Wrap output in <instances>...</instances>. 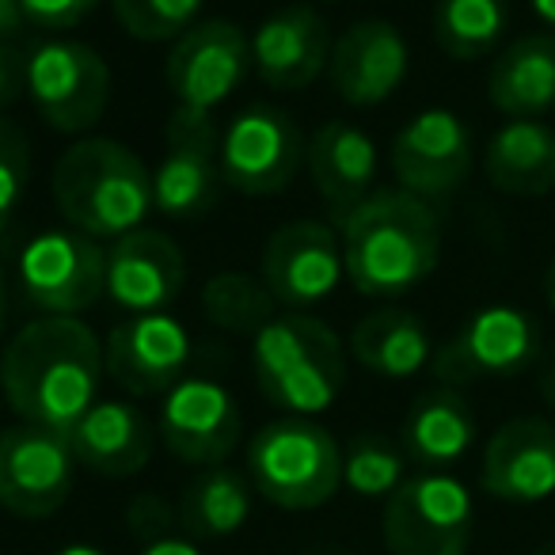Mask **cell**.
Masks as SVG:
<instances>
[{
  "mask_svg": "<svg viewBox=\"0 0 555 555\" xmlns=\"http://www.w3.org/2000/svg\"><path fill=\"white\" fill-rule=\"evenodd\" d=\"M305 164L317 194L335 217H347L373 194V179H377V145L373 138L354 122H324L312 133L309 149H305Z\"/></svg>",
  "mask_w": 555,
  "mask_h": 555,
  "instance_id": "7402d4cb",
  "label": "cell"
},
{
  "mask_svg": "<svg viewBox=\"0 0 555 555\" xmlns=\"http://www.w3.org/2000/svg\"><path fill=\"white\" fill-rule=\"evenodd\" d=\"M532 555H555V544H544V547H537Z\"/></svg>",
  "mask_w": 555,
  "mask_h": 555,
  "instance_id": "ee69618b",
  "label": "cell"
},
{
  "mask_svg": "<svg viewBox=\"0 0 555 555\" xmlns=\"http://www.w3.org/2000/svg\"><path fill=\"white\" fill-rule=\"evenodd\" d=\"M251 370L262 400L286 415L312 418L339 400L347 380V347L324 320L286 312L251 339Z\"/></svg>",
  "mask_w": 555,
  "mask_h": 555,
  "instance_id": "277c9868",
  "label": "cell"
},
{
  "mask_svg": "<svg viewBox=\"0 0 555 555\" xmlns=\"http://www.w3.org/2000/svg\"><path fill=\"white\" fill-rule=\"evenodd\" d=\"M54 202L77 232L118 240L141 229L153 209V176L122 141L80 138L57 156Z\"/></svg>",
  "mask_w": 555,
  "mask_h": 555,
  "instance_id": "3957f363",
  "label": "cell"
},
{
  "mask_svg": "<svg viewBox=\"0 0 555 555\" xmlns=\"http://www.w3.org/2000/svg\"><path fill=\"white\" fill-rule=\"evenodd\" d=\"M479 483L491 499L509 506H532L555 494V426L547 418L521 415L502 423L483 449Z\"/></svg>",
  "mask_w": 555,
  "mask_h": 555,
  "instance_id": "d6986e66",
  "label": "cell"
},
{
  "mask_svg": "<svg viewBox=\"0 0 555 555\" xmlns=\"http://www.w3.org/2000/svg\"><path fill=\"white\" fill-rule=\"evenodd\" d=\"M247 479L282 509H320L343 487V449L317 418H274L247 446Z\"/></svg>",
  "mask_w": 555,
  "mask_h": 555,
  "instance_id": "5b68a950",
  "label": "cell"
},
{
  "mask_svg": "<svg viewBox=\"0 0 555 555\" xmlns=\"http://www.w3.org/2000/svg\"><path fill=\"white\" fill-rule=\"evenodd\" d=\"M476 506L468 487L446 472L403 479L385 502L380 532L392 555H468Z\"/></svg>",
  "mask_w": 555,
  "mask_h": 555,
  "instance_id": "8992f818",
  "label": "cell"
},
{
  "mask_svg": "<svg viewBox=\"0 0 555 555\" xmlns=\"http://www.w3.org/2000/svg\"><path fill=\"white\" fill-rule=\"evenodd\" d=\"M247 65L251 39L229 20H202L171 42L164 77L176 95V107L214 115L247 77Z\"/></svg>",
  "mask_w": 555,
  "mask_h": 555,
  "instance_id": "5bb4252c",
  "label": "cell"
},
{
  "mask_svg": "<svg viewBox=\"0 0 555 555\" xmlns=\"http://www.w3.org/2000/svg\"><path fill=\"white\" fill-rule=\"evenodd\" d=\"M20 289L42 317H80L107 294V251L77 229H47L20 255Z\"/></svg>",
  "mask_w": 555,
  "mask_h": 555,
  "instance_id": "ba28073f",
  "label": "cell"
},
{
  "mask_svg": "<svg viewBox=\"0 0 555 555\" xmlns=\"http://www.w3.org/2000/svg\"><path fill=\"white\" fill-rule=\"evenodd\" d=\"M487 183L514 198L555 191V130L540 118H509L483 153Z\"/></svg>",
  "mask_w": 555,
  "mask_h": 555,
  "instance_id": "d4e9b609",
  "label": "cell"
},
{
  "mask_svg": "<svg viewBox=\"0 0 555 555\" xmlns=\"http://www.w3.org/2000/svg\"><path fill=\"white\" fill-rule=\"evenodd\" d=\"M343 483L362 499H388L403 483V456L377 434H358L343 453Z\"/></svg>",
  "mask_w": 555,
  "mask_h": 555,
  "instance_id": "4dcf8cb0",
  "label": "cell"
},
{
  "mask_svg": "<svg viewBox=\"0 0 555 555\" xmlns=\"http://www.w3.org/2000/svg\"><path fill=\"white\" fill-rule=\"evenodd\" d=\"M332 62V31L309 4L278 9L259 24L251 39V65L274 92H301L317 85Z\"/></svg>",
  "mask_w": 555,
  "mask_h": 555,
  "instance_id": "44dd1931",
  "label": "cell"
},
{
  "mask_svg": "<svg viewBox=\"0 0 555 555\" xmlns=\"http://www.w3.org/2000/svg\"><path fill=\"white\" fill-rule=\"evenodd\" d=\"M476 441V415L456 388H434L411 403L403 418V449L423 468H446L456 464Z\"/></svg>",
  "mask_w": 555,
  "mask_h": 555,
  "instance_id": "484cf974",
  "label": "cell"
},
{
  "mask_svg": "<svg viewBox=\"0 0 555 555\" xmlns=\"http://www.w3.org/2000/svg\"><path fill=\"white\" fill-rule=\"evenodd\" d=\"M251 514V487L240 472L202 468L179 499V525L191 540H224L244 529Z\"/></svg>",
  "mask_w": 555,
  "mask_h": 555,
  "instance_id": "83f0119b",
  "label": "cell"
},
{
  "mask_svg": "<svg viewBox=\"0 0 555 555\" xmlns=\"http://www.w3.org/2000/svg\"><path fill=\"white\" fill-rule=\"evenodd\" d=\"M69 449L77 464L95 476H138L153 456V426L133 403L95 400V408L69 430Z\"/></svg>",
  "mask_w": 555,
  "mask_h": 555,
  "instance_id": "603a6c76",
  "label": "cell"
},
{
  "mask_svg": "<svg viewBox=\"0 0 555 555\" xmlns=\"http://www.w3.org/2000/svg\"><path fill=\"white\" fill-rule=\"evenodd\" d=\"M54 555H107V552L95 544H65L62 552H54Z\"/></svg>",
  "mask_w": 555,
  "mask_h": 555,
  "instance_id": "b9f144b4",
  "label": "cell"
},
{
  "mask_svg": "<svg viewBox=\"0 0 555 555\" xmlns=\"http://www.w3.org/2000/svg\"><path fill=\"white\" fill-rule=\"evenodd\" d=\"M27 16L24 9H20V0H0V42L16 39L20 31H24Z\"/></svg>",
  "mask_w": 555,
  "mask_h": 555,
  "instance_id": "74e56055",
  "label": "cell"
},
{
  "mask_svg": "<svg viewBox=\"0 0 555 555\" xmlns=\"http://www.w3.org/2000/svg\"><path fill=\"white\" fill-rule=\"evenodd\" d=\"M103 343L80 317H39L0 354V392L24 423L65 434L95 408Z\"/></svg>",
  "mask_w": 555,
  "mask_h": 555,
  "instance_id": "6da1fadb",
  "label": "cell"
},
{
  "mask_svg": "<svg viewBox=\"0 0 555 555\" xmlns=\"http://www.w3.org/2000/svg\"><path fill=\"white\" fill-rule=\"evenodd\" d=\"M27 88V54H20L16 47L0 42V111L24 95Z\"/></svg>",
  "mask_w": 555,
  "mask_h": 555,
  "instance_id": "d590c367",
  "label": "cell"
},
{
  "mask_svg": "<svg viewBox=\"0 0 555 555\" xmlns=\"http://www.w3.org/2000/svg\"><path fill=\"white\" fill-rule=\"evenodd\" d=\"M77 476V456L65 434L16 423L0 430V506L16 517H54Z\"/></svg>",
  "mask_w": 555,
  "mask_h": 555,
  "instance_id": "8fae6325",
  "label": "cell"
},
{
  "mask_svg": "<svg viewBox=\"0 0 555 555\" xmlns=\"http://www.w3.org/2000/svg\"><path fill=\"white\" fill-rule=\"evenodd\" d=\"M408 42L388 20H358L335 39L327 77L350 107H377L408 77Z\"/></svg>",
  "mask_w": 555,
  "mask_h": 555,
  "instance_id": "ffe728a7",
  "label": "cell"
},
{
  "mask_svg": "<svg viewBox=\"0 0 555 555\" xmlns=\"http://www.w3.org/2000/svg\"><path fill=\"white\" fill-rule=\"evenodd\" d=\"M31 186V141L16 122L0 118V232L20 214Z\"/></svg>",
  "mask_w": 555,
  "mask_h": 555,
  "instance_id": "d6a6232c",
  "label": "cell"
},
{
  "mask_svg": "<svg viewBox=\"0 0 555 555\" xmlns=\"http://www.w3.org/2000/svg\"><path fill=\"white\" fill-rule=\"evenodd\" d=\"M343 267L365 297H403L438 270L441 224L430 202L403 186L373 191L339 221Z\"/></svg>",
  "mask_w": 555,
  "mask_h": 555,
  "instance_id": "7a4b0ae2",
  "label": "cell"
},
{
  "mask_svg": "<svg viewBox=\"0 0 555 555\" xmlns=\"http://www.w3.org/2000/svg\"><path fill=\"white\" fill-rule=\"evenodd\" d=\"M27 95L57 133H88L111 100V69L88 42L50 39L27 54Z\"/></svg>",
  "mask_w": 555,
  "mask_h": 555,
  "instance_id": "52a82bcc",
  "label": "cell"
},
{
  "mask_svg": "<svg viewBox=\"0 0 555 555\" xmlns=\"http://www.w3.org/2000/svg\"><path fill=\"white\" fill-rule=\"evenodd\" d=\"M259 278L282 309L309 312L324 305L347 278L343 240L324 221H289L262 244Z\"/></svg>",
  "mask_w": 555,
  "mask_h": 555,
  "instance_id": "30bf717a",
  "label": "cell"
},
{
  "mask_svg": "<svg viewBox=\"0 0 555 555\" xmlns=\"http://www.w3.org/2000/svg\"><path fill=\"white\" fill-rule=\"evenodd\" d=\"M103 0H20L27 24L42 27V31H69V27L85 24Z\"/></svg>",
  "mask_w": 555,
  "mask_h": 555,
  "instance_id": "836d02e7",
  "label": "cell"
},
{
  "mask_svg": "<svg viewBox=\"0 0 555 555\" xmlns=\"http://www.w3.org/2000/svg\"><path fill=\"white\" fill-rule=\"evenodd\" d=\"M221 183V138L214 115L176 107L164 130V156L153 171V209L171 221H191L214 206Z\"/></svg>",
  "mask_w": 555,
  "mask_h": 555,
  "instance_id": "7c38bea8",
  "label": "cell"
},
{
  "mask_svg": "<svg viewBox=\"0 0 555 555\" xmlns=\"http://www.w3.org/2000/svg\"><path fill=\"white\" fill-rule=\"evenodd\" d=\"M274 305L278 301L262 286V278L240 274V270L214 274L202 289V312L209 324L229 335H244V339H255L274 320Z\"/></svg>",
  "mask_w": 555,
  "mask_h": 555,
  "instance_id": "f546056e",
  "label": "cell"
},
{
  "mask_svg": "<svg viewBox=\"0 0 555 555\" xmlns=\"http://www.w3.org/2000/svg\"><path fill=\"white\" fill-rule=\"evenodd\" d=\"M540 396H544V403L555 411V354L547 358L544 373H540Z\"/></svg>",
  "mask_w": 555,
  "mask_h": 555,
  "instance_id": "f35d334b",
  "label": "cell"
},
{
  "mask_svg": "<svg viewBox=\"0 0 555 555\" xmlns=\"http://www.w3.org/2000/svg\"><path fill=\"white\" fill-rule=\"evenodd\" d=\"M529 9L537 12L540 24L552 27V31H555V0H529Z\"/></svg>",
  "mask_w": 555,
  "mask_h": 555,
  "instance_id": "ab89813d",
  "label": "cell"
},
{
  "mask_svg": "<svg viewBox=\"0 0 555 555\" xmlns=\"http://www.w3.org/2000/svg\"><path fill=\"white\" fill-rule=\"evenodd\" d=\"M244 415L236 396L209 377H183L160 403V438L171 456L194 468H217L240 446Z\"/></svg>",
  "mask_w": 555,
  "mask_h": 555,
  "instance_id": "9a60e30c",
  "label": "cell"
},
{
  "mask_svg": "<svg viewBox=\"0 0 555 555\" xmlns=\"http://www.w3.org/2000/svg\"><path fill=\"white\" fill-rule=\"evenodd\" d=\"M487 100L509 118H540L555 111V35L514 39L487 73Z\"/></svg>",
  "mask_w": 555,
  "mask_h": 555,
  "instance_id": "cb8c5ba5",
  "label": "cell"
},
{
  "mask_svg": "<svg viewBox=\"0 0 555 555\" xmlns=\"http://www.w3.org/2000/svg\"><path fill=\"white\" fill-rule=\"evenodd\" d=\"M540 354V327L514 305H487L472 312L461 332L434 354L430 370L441 385L461 388L487 377H514Z\"/></svg>",
  "mask_w": 555,
  "mask_h": 555,
  "instance_id": "9c48e42d",
  "label": "cell"
},
{
  "mask_svg": "<svg viewBox=\"0 0 555 555\" xmlns=\"http://www.w3.org/2000/svg\"><path fill=\"white\" fill-rule=\"evenodd\" d=\"M126 521H130V529L138 532L141 540H156V537H168L171 521H176V509H171L160 494H138L130 514H126Z\"/></svg>",
  "mask_w": 555,
  "mask_h": 555,
  "instance_id": "e575fe53",
  "label": "cell"
},
{
  "mask_svg": "<svg viewBox=\"0 0 555 555\" xmlns=\"http://www.w3.org/2000/svg\"><path fill=\"white\" fill-rule=\"evenodd\" d=\"M350 358L388 380L415 377L430 362V332L408 309H377L350 332Z\"/></svg>",
  "mask_w": 555,
  "mask_h": 555,
  "instance_id": "4316f807",
  "label": "cell"
},
{
  "mask_svg": "<svg viewBox=\"0 0 555 555\" xmlns=\"http://www.w3.org/2000/svg\"><path fill=\"white\" fill-rule=\"evenodd\" d=\"M476 149L472 130L446 107L418 111L392 141V171L403 191L418 198H446L468 179Z\"/></svg>",
  "mask_w": 555,
  "mask_h": 555,
  "instance_id": "e0dca14e",
  "label": "cell"
},
{
  "mask_svg": "<svg viewBox=\"0 0 555 555\" xmlns=\"http://www.w3.org/2000/svg\"><path fill=\"white\" fill-rule=\"evenodd\" d=\"M297 122L278 107H247L221 133V179L247 198L282 194L305 160Z\"/></svg>",
  "mask_w": 555,
  "mask_h": 555,
  "instance_id": "4fadbf2b",
  "label": "cell"
},
{
  "mask_svg": "<svg viewBox=\"0 0 555 555\" xmlns=\"http://www.w3.org/2000/svg\"><path fill=\"white\" fill-rule=\"evenodd\" d=\"M191 365V335L168 312H141L118 324L103 343V370L122 392L160 396L183 380Z\"/></svg>",
  "mask_w": 555,
  "mask_h": 555,
  "instance_id": "2e32d148",
  "label": "cell"
},
{
  "mask_svg": "<svg viewBox=\"0 0 555 555\" xmlns=\"http://www.w3.org/2000/svg\"><path fill=\"white\" fill-rule=\"evenodd\" d=\"M544 301H547V309L555 312V259H552V267H547V274H544Z\"/></svg>",
  "mask_w": 555,
  "mask_h": 555,
  "instance_id": "7bdbcfd3",
  "label": "cell"
},
{
  "mask_svg": "<svg viewBox=\"0 0 555 555\" xmlns=\"http://www.w3.org/2000/svg\"><path fill=\"white\" fill-rule=\"evenodd\" d=\"M506 0H438L434 4V39L453 62H476L491 54L506 35Z\"/></svg>",
  "mask_w": 555,
  "mask_h": 555,
  "instance_id": "f1b7e54d",
  "label": "cell"
},
{
  "mask_svg": "<svg viewBox=\"0 0 555 555\" xmlns=\"http://www.w3.org/2000/svg\"><path fill=\"white\" fill-rule=\"evenodd\" d=\"M186 255L168 232L133 229L107 247V297L118 309L168 312V305L183 294Z\"/></svg>",
  "mask_w": 555,
  "mask_h": 555,
  "instance_id": "ac0fdd59",
  "label": "cell"
},
{
  "mask_svg": "<svg viewBox=\"0 0 555 555\" xmlns=\"http://www.w3.org/2000/svg\"><path fill=\"white\" fill-rule=\"evenodd\" d=\"M9 327V282H4V267H0V339Z\"/></svg>",
  "mask_w": 555,
  "mask_h": 555,
  "instance_id": "60d3db41",
  "label": "cell"
},
{
  "mask_svg": "<svg viewBox=\"0 0 555 555\" xmlns=\"http://www.w3.org/2000/svg\"><path fill=\"white\" fill-rule=\"evenodd\" d=\"M138 555H202V547L194 544L191 537H176V532H168V537L145 540Z\"/></svg>",
  "mask_w": 555,
  "mask_h": 555,
  "instance_id": "8d00e7d4",
  "label": "cell"
},
{
  "mask_svg": "<svg viewBox=\"0 0 555 555\" xmlns=\"http://www.w3.org/2000/svg\"><path fill=\"white\" fill-rule=\"evenodd\" d=\"M115 20L138 42H176L194 27L202 0H111Z\"/></svg>",
  "mask_w": 555,
  "mask_h": 555,
  "instance_id": "1f68e13d",
  "label": "cell"
}]
</instances>
